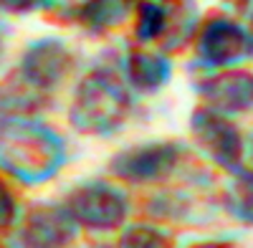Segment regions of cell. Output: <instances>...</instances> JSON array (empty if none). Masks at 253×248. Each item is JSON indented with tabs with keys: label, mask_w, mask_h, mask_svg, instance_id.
Here are the masks:
<instances>
[{
	"label": "cell",
	"mask_w": 253,
	"mask_h": 248,
	"mask_svg": "<svg viewBox=\"0 0 253 248\" xmlns=\"http://www.w3.org/2000/svg\"><path fill=\"white\" fill-rule=\"evenodd\" d=\"M129 112V94L112 69H94L79 81L69 119L79 132L109 134Z\"/></svg>",
	"instance_id": "6da1fadb"
},
{
	"label": "cell",
	"mask_w": 253,
	"mask_h": 248,
	"mask_svg": "<svg viewBox=\"0 0 253 248\" xmlns=\"http://www.w3.org/2000/svg\"><path fill=\"white\" fill-rule=\"evenodd\" d=\"M61 157L58 142L15 117L0 119V167L20 177H48Z\"/></svg>",
	"instance_id": "7a4b0ae2"
},
{
	"label": "cell",
	"mask_w": 253,
	"mask_h": 248,
	"mask_svg": "<svg viewBox=\"0 0 253 248\" xmlns=\"http://www.w3.org/2000/svg\"><path fill=\"white\" fill-rule=\"evenodd\" d=\"M63 208L81 228L114 231L126 218V198L109 182H84L66 195Z\"/></svg>",
	"instance_id": "3957f363"
},
{
	"label": "cell",
	"mask_w": 253,
	"mask_h": 248,
	"mask_svg": "<svg viewBox=\"0 0 253 248\" xmlns=\"http://www.w3.org/2000/svg\"><path fill=\"white\" fill-rule=\"evenodd\" d=\"M180 157L182 152L175 142H147L124 152H117L109 160V172L124 182H134V185L157 182L175 172Z\"/></svg>",
	"instance_id": "277c9868"
},
{
	"label": "cell",
	"mask_w": 253,
	"mask_h": 248,
	"mask_svg": "<svg viewBox=\"0 0 253 248\" xmlns=\"http://www.w3.org/2000/svg\"><path fill=\"white\" fill-rule=\"evenodd\" d=\"M71 69L74 56L56 38L36 41L33 46H28V51L18 64V74L41 91H53Z\"/></svg>",
	"instance_id": "5b68a950"
},
{
	"label": "cell",
	"mask_w": 253,
	"mask_h": 248,
	"mask_svg": "<svg viewBox=\"0 0 253 248\" xmlns=\"http://www.w3.org/2000/svg\"><path fill=\"white\" fill-rule=\"evenodd\" d=\"M76 223L63 205H36L18 228V243L23 246H66L74 241Z\"/></svg>",
	"instance_id": "8992f818"
},
{
	"label": "cell",
	"mask_w": 253,
	"mask_h": 248,
	"mask_svg": "<svg viewBox=\"0 0 253 248\" xmlns=\"http://www.w3.org/2000/svg\"><path fill=\"white\" fill-rule=\"evenodd\" d=\"M193 137L198 139L200 147L223 165H230L238 157V137L236 129L230 127L225 119H220L218 114L208 112V109H198L193 114Z\"/></svg>",
	"instance_id": "52a82bcc"
},
{
	"label": "cell",
	"mask_w": 253,
	"mask_h": 248,
	"mask_svg": "<svg viewBox=\"0 0 253 248\" xmlns=\"http://www.w3.org/2000/svg\"><path fill=\"white\" fill-rule=\"evenodd\" d=\"M48 91H41L15 74L0 84V117H28L46 107Z\"/></svg>",
	"instance_id": "ba28073f"
},
{
	"label": "cell",
	"mask_w": 253,
	"mask_h": 248,
	"mask_svg": "<svg viewBox=\"0 0 253 248\" xmlns=\"http://www.w3.org/2000/svg\"><path fill=\"white\" fill-rule=\"evenodd\" d=\"M124 71L129 84L139 91H157L170 74V61L160 53L150 51H132L124 61Z\"/></svg>",
	"instance_id": "9c48e42d"
},
{
	"label": "cell",
	"mask_w": 253,
	"mask_h": 248,
	"mask_svg": "<svg viewBox=\"0 0 253 248\" xmlns=\"http://www.w3.org/2000/svg\"><path fill=\"white\" fill-rule=\"evenodd\" d=\"M137 5L139 0H84L76 18L81 26L99 33L119 26L132 10H137Z\"/></svg>",
	"instance_id": "30bf717a"
},
{
	"label": "cell",
	"mask_w": 253,
	"mask_h": 248,
	"mask_svg": "<svg viewBox=\"0 0 253 248\" xmlns=\"http://www.w3.org/2000/svg\"><path fill=\"white\" fill-rule=\"evenodd\" d=\"M203 94L210 104H215L220 109H238L251 96V81L241 74H223V76L210 79L203 86Z\"/></svg>",
	"instance_id": "8fae6325"
},
{
	"label": "cell",
	"mask_w": 253,
	"mask_h": 248,
	"mask_svg": "<svg viewBox=\"0 0 253 248\" xmlns=\"http://www.w3.org/2000/svg\"><path fill=\"white\" fill-rule=\"evenodd\" d=\"M241 51V33L223 20L210 23L203 36H200V56H205L208 61H225L233 58Z\"/></svg>",
	"instance_id": "7c38bea8"
},
{
	"label": "cell",
	"mask_w": 253,
	"mask_h": 248,
	"mask_svg": "<svg viewBox=\"0 0 253 248\" xmlns=\"http://www.w3.org/2000/svg\"><path fill=\"white\" fill-rule=\"evenodd\" d=\"M167 26V8L155 3V0H139L137 5V38L139 41H152L162 36Z\"/></svg>",
	"instance_id": "4fadbf2b"
},
{
	"label": "cell",
	"mask_w": 253,
	"mask_h": 248,
	"mask_svg": "<svg viewBox=\"0 0 253 248\" xmlns=\"http://www.w3.org/2000/svg\"><path fill=\"white\" fill-rule=\"evenodd\" d=\"M119 243L122 246H165L167 236L152 228V225H132V228H126L119 236Z\"/></svg>",
	"instance_id": "5bb4252c"
},
{
	"label": "cell",
	"mask_w": 253,
	"mask_h": 248,
	"mask_svg": "<svg viewBox=\"0 0 253 248\" xmlns=\"http://www.w3.org/2000/svg\"><path fill=\"white\" fill-rule=\"evenodd\" d=\"M15 215H18V205H15L13 190L8 188V182L0 177V231L8 228V225H13Z\"/></svg>",
	"instance_id": "9a60e30c"
},
{
	"label": "cell",
	"mask_w": 253,
	"mask_h": 248,
	"mask_svg": "<svg viewBox=\"0 0 253 248\" xmlns=\"http://www.w3.org/2000/svg\"><path fill=\"white\" fill-rule=\"evenodd\" d=\"M38 5H43V0H0V10L5 13H28Z\"/></svg>",
	"instance_id": "2e32d148"
},
{
	"label": "cell",
	"mask_w": 253,
	"mask_h": 248,
	"mask_svg": "<svg viewBox=\"0 0 253 248\" xmlns=\"http://www.w3.org/2000/svg\"><path fill=\"white\" fill-rule=\"evenodd\" d=\"M5 56V41H3V33H0V61Z\"/></svg>",
	"instance_id": "e0dca14e"
}]
</instances>
